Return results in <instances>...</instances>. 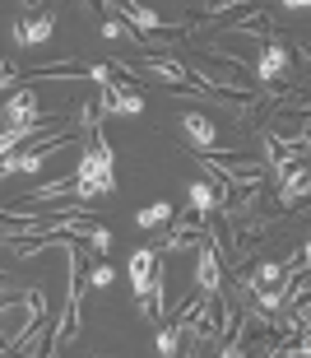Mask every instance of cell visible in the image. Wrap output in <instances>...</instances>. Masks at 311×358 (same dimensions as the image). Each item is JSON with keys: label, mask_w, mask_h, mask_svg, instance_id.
<instances>
[{"label": "cell", "mask_w": 311, "mask_h": 358, "mask_svg": "<svg viewBox=\"0 0 311 358\" xmlns=\"http://www.w3.org/2000/svg\"><path fill=\"white\" fill-rule=\"evenodd\" d=\"M47 317V293L42 289H24V293H5L0 298V345L5 349H19L28 331H33V321Z\"/></svg>", "instance_id": "1"}, {"label": "cell", "mask_w": 311, "mask_h": 358, "mask_svg": "<svg viewBox=\"0 0 311 358\" xmlns=\"http://www.w3.org/2000/svg\"><path fill=\"white\" fill-rule=\"evenodd\" d=\"M288 66H293V52H288L284 33H274V28H270V38H265V52L251 61V84H256V93L265 98V103L274 98V84L288 75Z\"/></svg>", "instance_id": "2"}, {"label": "cell", "mask_w": 311, "mask_h": 358, "mask_svg": "<svg viewBox=\"0 0 311 358\" xmlns=\"http://www.w3.org/2000/svg\"><path fill=\"white\" fill-rule=\"evenodd\" d=\"M93 107H98V121H107V117H139V112H144V98H139L121 75H112V80L98 89Z\"/></svg>", "instance_id": "3"}, {"label": "cell", "mask_w": 311, "mask_h": 358, "mask_svg": "<svg viewBox=\"0 0 311 358\" xmlns=\"http://www.w3.org/2000/svg\"><path fill=\"white\" fill-rule=\"evenodd\" d=\"M24 121H52V112H42L38 89H14L5 103H0V126H24Z\"/></svg>", "instance_id": "4"}, {"label": "cell", "mask_w": 311, "mask_h": 358, "mask_svg": "<svg viewBox=\"0 0 311 358\" xmlns=\"http://www.w3.org/2000/svg\"><path fill=\"white\" fill-rule=\"evenodd\" d=\"M195 289L204 298H218L223 293V256H218V247L209 238L195 247Z\"/></svg>", "instance_id": "5"}, {"label": "cell", "mask_w": 311, "mask_h": 358, "mask_svg": "<svg viewBox=\"0 0 311 358\" xmlns=\"http://www.w3.org/2000/svg\"><path fill=\"white\" fill-rule=\"evenodd\" d=\"M56 19H61V14H56L52 5H42L38 14H24V19L10 28V33H14V47H42V42H52Z\"/></svg>", "instance_id": "6"}, {"label": "cell", "mask_w": 311, "mask_h": 358, "mask_svg": "<svg viewBox=\"0 0 311 358\" xmlns=\"http://www.w3.org/2000/svg\"><path fill=\"white\" fill-rule=\"evenodd\" d=\"M126 275H130V289H135V307H144V293H149L153 275H158V247H139V252H130Z\"/></svg>", "instance_id": "7"}, {"label": "cell", "mask_w": 311, "mask_h": 358, "mask_svg": "<svg viewBox=\"0 0 311 358\" xmlns=\"http://www.w3.org/2000/svg\"><path fill=\"white\" fill-rule=\"evenodd\" d=\"M181 135H186V145L195 154H214L218 145V121L204 117V112H181Z\"/></svg>", "instance_id": "8"}, {"label": "cell", "mask_w": 311, "mask_h": 358, "mask_svg": "<svg viewBox=\"0 0 311 358\" xmlns=\"http://www.w3.org/2000/svg\"><path fill=\"white\" fill-rule=\"evenodd\" d=\"M274 182H279V205H284V210H298L302 200H307V159L279 168Z\"/></svg>", "instance_id": "9"}, {"label": "cell", "mask_w": 311, "mask_h": 358, "mask_svg": "<svg viewBox=\"0 0 311 358\" xmlns=\"http://www.w3.org/2000/svg\"><path fill=\"white\" fill-rule=\"evenodd\" d=\"M186 205L195 210V219H214V210H218V191H214V182L209 177H200V182H186Z\"/></svg>", "instance_id": "10"}, {"label": "cell", "mask_w": 311, "mask_h": 358, "mask_svg": "<svg viewBox=\"0 0 311 358\" xmlns=\"http://www.w3.org/2000/svg\"><path fill=\"white\" fill-rule=\"evenodd\" d=\"M172 224V205L167 200H153V205H144V210L135 214V228L139 233H158V228Z\"/></svg>", "instance_id": "11"}, {"label": "cell", "mask_w": 311, "mask_h": 358, "mask_svg": "<svg viewBox=\"0 0 311 358\" xmlns=\"http://www.w3.org/2000/svg\"><path fill=\"white\" fill-rule=\"evenodd\" d=\"M279 279H284V266H279V261H256V270L237 275V284H242V289H256V284H279Z\"/></svg>", "instance_id": "12"}, {"label": "cell", "mask_w": 311, "mask_h": 358, "mask_svg": "<svg viewBox=\"0 0 311 358\" xmlns=\"http://www.w3.org/2000/svg\"><path fill=\"white\" fill-rule=\"evenodd\" d=\"M98 33H103L107 42H135V38H139L135 28L126 24V19H116V14H103V24H98Z\"/></svg>", "instance_id": "13"}, {"label": "cell", "mask_w": 311, "mask_h": 358, "mask_svg": "<svg viewBox=\"0 0 311 358\" xmlns=\"http://www.w3.org/2000/svg\"><path fill=\"white\" fill-rule=\"evenodd\" d=\"M70 182H75V177H56V182H42V186H33V191H28V200H33V205L61 200V196H70Z\"/></svg>", "instance_id": "14"}, {"label": "cell", "mask_w": 311, "mask_h": 358, "mask_svg": "<svg viewBox=\"0 0 311 358\" xmlns=\"http://www.w3.org/2000/svg\"><path fill=\"white\" fill-rule=\"evenodd\" d=\"M237 5H242V0H200V5H195V28L209 24V19H218V14L237 10Z\"/></svg>", "instance_id": "15"}, {"label": "cell", "mask_w": 311, "mask_h": 358, "mask_svg": "<svg viewBox=\"0 0 311 358\" xmlns=\"http://www.w3.org/2000/svg\"><path fill=\"white\" fill-rule=\"evenodd\" d=\"M153 349H158L162 358H176V354H181V331H176V326H158V335H153Z\"/></svg>", "instance_id": "16"}, {"label": "cell", "mask_w": 311, "mask_h": 358, "mask_svg": "<svg viewBox=\"0 0 311 358\" xmlns=\"http://www.w3.org/2000/svg\"><path fill=\"white\" fill-rule=\"evenodd\" d=\"M42 335H52V331H47L42 321H33V331L19 340V349H14V354H28V358H33V354H47V340H42Z\"/></svg>", "instance_id": "17"}, {"label": "cell", "mask_w": 311, "mask_h": 358, "mask_svg": "<svg viewBox=\"0 0 311 358\" xmlns=\"http://www.w3.org/2000/svg\"><path fill=\"white\" fill-rule=\"evenodd\" d=\"M112 279H116V270H112V266H93V270H89V279H84V289L103 293V289H112Z\"/></svg>", "instance_id": "18"}, {"label": "cell", "mask_w": 311, "mask_h": 358, "mask_svg": "<svg viewBox=\"0 0 311 358\" xmlns=\"http://www.w3.org/2000/svg\"><path fill=\"white\" fill-rule=\"evenodd\" d=\"M112 75H116V70H112V66H84V80H93L98 89H103V84H107Z\"/></svg>", "instance_id": "19"}, {"label": "cell", "mask_w": 311, "mask_h": 358, "mask_svg": "<svg viewBox=\"0 0 311 358\" xmlns=\"http://www.w3.org/2000/svg\"><path fill=\"white\" fill-rule=\"evenodd\" d=\"M14 80H19V66H14V61H0V93L14 89Z\"/></svg>", "instance_id": "20"}, {"label": "cell", "mask_w": 311, "mask_h": 358, "mask_svg": "<svg viewBox=\"0 0 311 358\" xmlns=\"http://www.w3.org/2000/svg\"><path fill=\"white\" fill-rule=\"evenodd\" d=\"M279 5H284V10H293V14H307L311 0H279Z\"/></svg>", "instance_id": "21"}, {"label": "cell", "mask_w": 311, "mask_h": 358, "mask_svg": "<svg viewBox=\"0 0 311 358\" xmlns=\"http://www.w3.org/2000/svg\"><path fill=\"white\" fill-rule=\"evenodd\" d=\"M19 5H24V14H38L42 5H47V0H19Z\"/></svg>", "instance_id": "22"}, {"label": "cell", "mask_w": 311, "mask_h": 358, "mask_svg": "<svg viewBox=\"0 0 311 358\" xmlns=\"http://www.w3.org/2000/svg\"><path fill=\"white\" fill-rule=\"evenodd\" d=\"M5 293H14V279L5 275V270H0V298H5Z\"/></svg>", "instance_id": "23"}]
</instances>
